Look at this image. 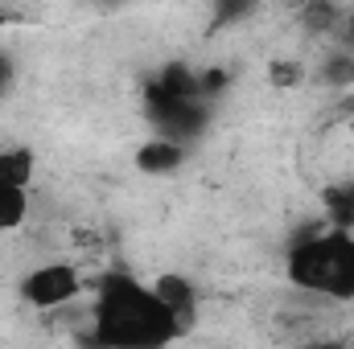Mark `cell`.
<instances>
[{
  "instance_id": "cell-1",
  "label": "cell",
  "mask_w": 354,
  "mask_h": 349,
  "mask_svg": "<svg viewBox=\"0 0 354 349\" xmlns=\"http://www.w3.org/2000/svg\"><path fill=\"white\" fill-rule=\"evenodd\" d=\"M189 325L161 300L153 279L107 271L91 300V337L99 349H169Z\"/></svg>"
},
{
  "instance_id": "cell-2",
  "label": "cell",
  "mask_w": 354,
  "mask_h": 349,
  "mask_svg": "<svg viewBox=\"0 0 354 349\" xmlns=\"http://www.w3.org/2000/svg\"><path fill=\"white\" fill-rule=\"evenodd\" d=\"M284 275L297 292L322 300H354V230L322 226L288 247Z\"/></svg>"
},
{
  "instance_id": "cell-3",
  "label": "cell",
  "mask_w": 354,
  "mask_h": 349,
  "mask_svg": "<svg viewBox=\"0 0 354 349\" xmlns=\"http://www.w3.org/2000/svg\"><path fill=\"white\" fill-rule=\"evenodd\" d=\"M21 300L37 312H54L62 304H71L79 292H83V275L79 267L66 259H50V263H37L25 279H21Z\"/></svg>"
},
{
  "instance_id": "cell-4",
  "label": "cell",
  "mask_w": 354,
  "mask_h": 349,
  "mask_svg": "<svg viewBox=\"0 0 354 349\" xmlns=\"http://www.w3.org/2000/svg\"><path fill=\"white\" fill-rule=\"evenodd\" d=\"M153 288L161 292V300L174 308V312L181 317V321H185V325H194V308H198V296H194V283H189L185 275H174V271H169V275H157V279H153Z\"/></svg>"
},
{
  "instance_id": "cell-5",
  "label": "cell",
  "mask_w": 354,
  "mask_h": 349,
  "mask_svg": "<svg viewBox=\"0 0 354 349\" xmlns=\"http://www.w3.org/2000/svg\"><path fill=\"white\" fill-rule=\"evenodd\" d=\"M181 144L177 140H165V136H153L140 152H136V161H140V169L145 173H174L177 165H181Z\"/></svg>"
},
{
  "instance_id": "cell-6",
  "label": "cell",
  "mask_w": 354,
  "mask_h": 349,
  "mask_svg": "<svg viewBox=\"0 0 354 349\" xmlns=\"http://www.w3.org/2000/svg\"><path fill=\"white\" fill-rule=\"evenodd\" d=\"M33 173H37V165H33V152H29L25 144H12V148L0 152V181H4V185L29 189Z\"/></svg>"
},
{
  "instance_id": "cell-7",
  "label": "cell",
  "mask_w": 354,
  "mask_h": 349,
  "mask_svg": "<svg viewBox=\"0 0 354 349\" xmlns=\"http://www.w3.org/2000/svg\"><path fill=\"white\" fill-rule=\"evenodd\" d=\"M25 218H29V189H17V185L0 181V235L25 226Z\"/></svg>"
},
{
  "instance_id": "cell-8",
  "label": "cell",
  "mask_w": 354,
  "mask_h": 349,
  "mask_svg": "<svg viewBox=\"0 0 354 349\" xmlns=\"http://www.w3.org/2000/svg\"><path fill=\"white\" fill-rule=\"evenodd\" d=\"M330 210H334L330 226H338V230H354V185H342V189L330 193Z\"/></svg>"
},
{
  "instance_id": "cell-9",
  "label": "cell",
  "mask_w": 354,
  "mask_h": 349,
  "mask_svg": "<svg viewBox=\"0 0 354 349\" xmlns=\"http://www.w3.org/2000/svg\"><path fill=\"white\" fill-rule=\"evenodd\" d=\"M268 74H272V83H276V87H297V83L305 79V70H301L297 62H276Z\"/></svg>"
},
{
  "instance_id": "cell-10",
  "label": "cell",
  "mask_w": 354,
  "mask_h": 349,
  "mask_svg": "<svg viewBox=\"0 0 354 349\" xmlns=\"http://www.w3.org/2000/svg\"><path fill=\"white\" fill-rule=\"evenodd\" d=\"M338 33H342V37H346V41L354 46V4H351V8H342V21H338Z\"/></svg>"
},
{
  "instance_id": "cell-11",
  "label": "cell",
  "mask_w": 354,
  "mask_h": 349,
  "mask_svg": "<svg viewBox=\"0 0 354 349\" xmlns=\"http://www.w3.org/2000/svg\"><path fill=\"white\" fill-rule=\"evenodd\" d=\"M309 349H351V341H342V337H326V341H309Z\"/></svg>"
},
{
  "instance_id": "cell-12",
  "label": "cell",
  "mask_w": 354,
  "mask_h": 349,
  "mask_svg": "<svg viewBox=\"0 0 354 349\" xmlns=\"http://www.w3.org/2000/svg\"><path fill=\"white\" fill-rule=\"evenodd\" d=\"M8 83H12V66H8V62L0 58V90L8 87Z\"/></svg>"
},
{
  "instance_id": "cell-13",
  "label": "cell",
  "mask_w": 354,
  "mask_h": 349,
  "mask_svg": "<svg viewBox=\"0 0 354 349\" xmlns=\"http://www.w3.org/2000/svg\"><path fill=\"white\" fill-rule=\"evenodd\" d=\"M4 21H8V8H0V25H4Z\"/></svg>"
},
{
  "instance_id": "cell-14",
  "label": "cell",
  "mask_w": 354,
  "mask_h": 349,
  "mask_svg": "<svg viewBox=\"0 0 354 349\" xmlns=\"http://www.w3.org/2000/svg\"><path fill=\"white\" fill-rule=\"evenodd\" d=\"M351 132H354V119H351Z\"/></svg>"
},
{
  "instance_id": "cell-15",
  "label": "cell",
  "mask_w": 354,
  "mask_h": 349,
  "mask_svg": "<svg viewBox=\"0 0 354 349\" xmlns=\"http://www.w3.org/2000/svg\"><path fill=\"white\" fill-rule=\"evenodd\" d=\"M351 349H354V337H351Z\"/></svg>"
}]
</instances>
